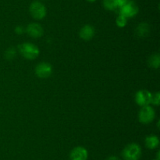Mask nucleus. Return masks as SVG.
<instances>
[{
  "label": "nucleus",
  "instance_id": "f257e3e1",
  "mask_svg": "<svg viewBox=\"0 0 160 160\" xmlns=\"http://www.w3.org/2000/svg\"><path fill=\"white\" fill-rule=\"evenodd\" d=\"M18 50L20 54L28 60H34L38 56L39 49L37 45L31 42H24L18 45Z\"/></svg>",
  "mask_w": 160,
  "mask_h": 160
},
{
  "label": "nucleus",
  "instance_id": "f03ea898",
  "mask_svg": "<svg viewBox=\"0 0 160 160\" xmlns=\"http://www.w3.org/2000/svg\"><path fill=\"white\" fill-rule=\"evenodd\" d=\"M122 156L124 160H139L142 156L141 147L135 143L128 144L122 152Z\"/></svg>",
  "mask_w": 160,
  "mask_h": 160
},
{
  "label": "nucleus",
  "instance_id": "7ed1b4c3",
  "mask_svg": "<svg viewBox=\"0 0 160 160\" xmlns=\"http://www.w3.org/2000/svg\"><path fill=\"white\" fill-rule=\"evenodd\" d=\"M30 13L37 20H42L46 16V7L42 3L39 1H34L31 4L29 8Z\"/></svg>",
  "mask_w": 160,
  "mask_h": 160
},
{
  "label": "nucleus",
  "instance_id": "20e7f679",
  "mask_svg": "<svg viewBox=\"0 0 160 160\" xmlns=\"http://www.w3.org/2000/svg\"><path fill=\"white\" fill-rule=\"evenodd\" d=\"M156 116V112L152 107L147 105L142 107L138 114V119L142 123L148 124L152 122Z\"/></svg>",
  "mask_w": 160,
  "mask_h": 160
},
{
  "label": "nucleus",
  "instance_id": "39448f33",
  "mask_svg": "<svg viewBox=\"0 0 160 160\" xmlns=\"http://www.w3.org/2000/svg\"><path fill=\"white\" fill-rule=\"evenodd\" d=\"M138 10V6L135 2L132 0H128V2L120 8V14L124 16L127 18H130L137 15Z\"/></svg>",
  "mask_w": 160,
  "mask_h": 160
},
{
  "label": "nucleus",
  "instance_id": "423d86ee",
  "mask_svg": "<svg viewBox=\"0 0 160 160\" xmlns=\"http://www.w3.org/2000/svg\"><path fill=\"white\" fill-rule=\"evenodd\" d=\"M152 95V94L149 91L145 90V89L138 91L135 95L136 103L141 107L147 106L149 104H151Z\"/></svg>",
  "mask_w": 160,
  "mask_h": 160
},
{
  "label": "nucleus",
  "instance_id": "0eeeda50",
  "mask_svg": "<svg viewBox=\"0 0 160 160\" xmlns=\"http://www.w3.org/2000/svg\"><path fill=\"white\" fill-rule=\"evenodd\" d=\"M52 72V67L51 64L46 62L40 63L35 67V74L38 77L42 78H48Z\"/></svg>",
  "mask_w": 160,
  "mask_h": 160
},
{
  "label": "nucleus",
  "instance_id": "6e6552de",
  "mask_svg": "<svg viewBox=\"0 0 160 160\" xmlns=\"http://www.w3.org/2000/svg\"><path fill=\"white\" fill-rule=\"evenodd\" d=\"M88 151L84 147H76L71 151L70 155V160H87Z\"/></svg>",
  "mask_w": 160,
  "mask_h": 160
},
{
  "label": "nucleus",
  "instance_id": "1a4fd4ad",
  "mask_svg": "<svg viewBox=\"0 0 160 160\" xmlns=\"http://www.w3.org/2000/svg\"><path fill=\"white\" fill-rule=\"evenodd\" d=\"M26 31L33 38H39L43 35V28L38 23H31L28 25Z\"/></svg>",
  "mask_w": 160,
  "mask_h": 160
},
{
  "label": "nucleus",
  "instance_id": "9d476101",
  "mask_svg": "<svg viewBox=\"0 0 160 160\" xmlns=\"http://www.w3.org/2000/svg\"><path fill=\"white\" fill-rule=\"evenodd\" d=\"M80 37L84 40H90L95 35V29L91 25H84L80 31Z\"/></svg>",
  "mask_w": 160,
  "mask_h": 160
},
{
  "label": "nucleus",
  "instance_id": "9b49d317",
  "mask_svg": "<svg viewBox=\"0 0 160 160\" xmlns=\"http://www.w3.org/2000/svg\"><path fill=\"white\" fill-rule=\"evenodd\" d=\"M145 146L149 149H155L159 146V137L156 135H150L145 138Z\"/></svg>",
  "mask_w": 160,
  "mask_h": 160
},
{
  "label": "nucleus",
  "instance_id": "f8f14e48",
  "mask_svg": "<svg viewBox=\"0 0 160 160\" xmlns=\"http://www.w3.org/2000/svg\"><path fill=\"white\" fill-rule=\"evenodd\" d=\"M150 31L149 25L147 23H141L137 27L135 30V33L138 37H146L148 35Z\"/></svg>",
  "mask_w": 160,
  "mask_h": 160
},
{
  "label": "nucleus",
  "instance_id": "ddd939ff",
  "mask_svg": "<svg viewBox=\"0 0 160 160\" xmlns=\"http://www.w3.org/2000/svg\"><path fill=\"white\" fill-rule=\"evenodd\" d=\"M148 64L152 68H158L160 64L159 54L156 53V54L152 55L148 59Z\"/></svg>",
  "mask_w": 160,
  "mask_h": 160
},
{
  "label": "nucleus",
  "instance_id": "4468645a",
  "mask_svg": "<svg viewBox=\"0 0 160 160\" xmlns=\"http://www.w3.org/2000/svg\"><path fill=\"white\" fill-rule=\"evenodd\" d=\"M102 5L107 10L114 11L118 8L116 0H102Z\"/></svg>",
  "mask_w": 160,
  "mask_h": 160
},
{
  "label": "nucleus",
  "instance_id": "2eb2a0df",
  "mask_svg": "<svg viewBox=\"0 0 160 160\" xmlns=\"http://www.w3.org/2000/svg\"><path fill=\"white\" fill-rule=\"evenodd\" d=\"M128 19L126 17L123 15H120L119 14L118 17L117 18V20H116V23H117V25L120 28H123V27L126 26L127 23H128Z\"/></svg>",
  "mask_w": 160,
  "mask_h": 160
},
{
  "label": "nucleus",
  "instance_id": "dca6fc26",
  "mask_svg": "<svg viewBox=\"0 0 160 160\" xmlns=\"http://www.w3.org/2000/svg\"><path fill=\"white\" fill-rule=\"evenodd\" d=\"M151 103H152L155 105H159L160 103V94L159 92L156 93L154 95H152V101Z\"/></svg>",
  "mask_w": 160,
  "mask_h": 160
},
{
  "label": "nucleus",
  "instance_id": "f3484780",
  "mask_svg": "<svg viewBox=\"0 0 160 160\" xmlns=\"http://www.w3.org/2000/svg\"><path fill=\"white\" fill-rule=\"evenodd\" d=\"M15 53H16V51L13 48L8 49L7 51L6 52V57L7 58V59L11 60L12 57H14Z\"/></svg>",
  "mask_w": 160,
  "mask_h": 160
},
{
  "label": "nucleus",
  "instance_id": "a211bd4d",
  "mask_svg": "<svg viewBox=\"0 0 160 160\" xmlns=\"http://www.w3.org/2000/svg\"><path fill=\"white\" fill-rule=\"evenodd\" d=\"M116 1H117V4L118 8H120L128 2V0H116Z\"/></svg>",
  "mask_w": 160,
  "mask_h": 160
},
{
  "label": "nucleus",
  "instance_id": "6ab92c4d",
  "mask_svg": "<svg viewBox=\"0 0 160 160\" xmlns=\"http://www.w3.org/2000/svg\"><path fill=\"white\" fill-rule=\"evenodd\" d=\"M16 32H17V34H22V33L23 32V28L20 26L17 27V28H16Z\"/></svg>",
  "mask_w": 160,
  "mask_h": 160
},
{
  "label": "nucleus",
  "instance_id": "aec40b11",
  "mask_svg": "<svg viewBox=\"0 0 160 160\" xmlns=\"http://www.w3.org/2000/svg\"><path fill=\"white\" fill-rule=\"evenodd\" d=\"M106 160H119V158L116 156H110Z\"/></svg>",
  "mask_w": 160,
  "mask_h": 160
},
{
  "label": "nucleus",
  "instance_id": "412c9836",
  "mask_svg": "<svg viewBox=\"0 0 160 160\" xmlns=\"http://www.w3.org/2000/svg\"><path fill=\"white\" fill-rule=\"evenodd\" d=\"M88 2H90V3H94V2H95L96 0H87Z\"/></svg>",
  "mask_w": 160,
  "mask_h": 160
},
{
  "label": "nucleus",
  "instance_id": "4be33fe9",
  "mask_svg": "<svg viewBox=\"0 0 160 160\" xmlns=\"http://www.w3.org/2000/svg\"><path fill=\"white\" fill-rule=\"evenodd\" d=\"M156 160H157V159H156Z\"/></svg>",
  "mask_w": 160,
  "mask_h": 160
}]
</instances>
